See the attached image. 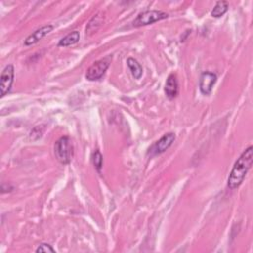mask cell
Instances as JSON below:
<instances>
[{"label": "cell", "mask_w": 253, "mask_h": 253, "mask_svg": "<svg viewBox=\"0 0 253 253\" xmlns=\"http://www.w3.org/2000/svg\"><path fill=\"white\" fill-rule=\"evenodd\" d=\"M253 163V147L248 146L235 161L227 179V187L230 190L238 188L243 182L247 172Z\"/></svg>", "instance_id": "obj_1"}, {"label": "cell", "mask_w": 253, "mask_h": 253, "mask_svg": "<svg viewBox=\"0 0 253 253\" xmlns=\"http://www.w3.org/2000/svg\"><path fill=\"white\" fill-rule=\"evenodd\" d=\"M54 155L61 164H69L73 156V144L68 135L59 137L54 143Z\"/></svg>", "instance_id": "obj_2"}, {"label": "cell", "mask_w": 253, "mask_h": 253, "mask_svg": "<svg viewBox=\"0 0 253 253\" xmlns=\"http://www.w3.org/2000/svg\"><path fill=\"white\" fill-rule=\"evenodd\" d=\"M168 18V14L163 11L158 10H147L137 15V17L133 20L132 26L135 28L146 26L149 24H153L157 21Z\"/></svg>", "instance_id": "obj_3"}, {"label": "cell", "mask_w": 253, "mask_h": 253, "mask_svg": "<svg viewBox=\"0 0 253 253\" xmlns=\"http://www.w3.org/2000/svg\"><path fill=\"white\" fill-rule=\"evenodd\" d=\"M111 59H112V57L108 56V57H105V58H102L100 60L95 61L87 69L86 74H85L86 79L89 80V81H95V80L100 79L105 74L107 69L109 68L110 63H111Z\"/></svg>", "instance_id": "obj_4"}, {"label": "cell", "mask_w": 253, "mask_h": 253, "mask_svg": "<svg viewBox=\"0 0 253 253\" xmlns=\"http://www.w3.org/2000/svg\"><path fill=\"white\" fill-rule=\"evenodd\" d=\"M176 138L175 133L173 132H167L163 136H161L158 140H156L147 150V155L152 157L159 155L163 152H165L174 142Z\"/></svg>", "instance_id": "obj_5"}, {"label": "cell", "mask_w": 253, "mask_h": 253, "mask_svg": "<svg viewBox=\"0 0 253 253\" xmlns=\"http://www.w3.org/2000/svg\"><path fill=\"white\" fill-rule=\"evenodd\" d=\"M14 66L12 64H8L2 71L0 76V90H1V98L7 95L14 82Z\"/></svg>", "instance_id": "obj_6"}, {"label": "cell", "mask_w": 253, "mask_h": 253, "mask_svg": "<svg viewBox=\"0 0 253 253\" xmlns=\"http://www.w3.org/2000/svg\"><path fill=\"white\" fill-rule=\"evenodd\" d=\"M217 80V75L211 71H204L199 80V88L202 94L210 95Z\"/></svg>", "instance_id": "obj_7"}, {"label": "cell", "mask_w": 253, "mask_h": 253, "mask_svg": "<svg viewBox=\"0 0 253 253\" xmlns=\"http://www.w3.org/2000/svg\"><path fill=\"white\" fill-rule=\"evenodd\" d=\"M53 30V25H50V24H47V25H44L39 29H37L36 31H34L31 35H29L25 41H24V44L26 46H29V45H32V44H35L37 43L38 42H40L42 39H43L47 34H49L51 31Z\"/></svg>", "instance_id": "obj_8"}, {"label": "cell", "mask_w": 253, "mask_h": 253, "mask_svg": "<svg viewBox=\"0 0 253 253\" xmlns=\"http://www.w3.org/2000/svg\"><path fill=\"white\" fill-rule=\"evenodd\" d=\"M164 91H165L166 97L169 100H173L178 95V91H179L178 80H177V77L174 73H171V74L168 75V77L166 79V82H165Z\"/></svg>", "instance_id": "obj_9"}, {"label": "cell", "mask_w": 253, "mask_h": 253, "mask_svg": "<svg viewBox=\"0 0 253 253\" xmlns=\"http://www.w3.org/2000/svg\"><path fill=\"white\" fill-rule=\"evenodd\" d=\"M80 39V34L78 31H72L70 33H68L65 37H63L57 43L58 46H63V47H66V46H69V45H72V44H75L78 42Z\"/></svg>", "instance_id": "obj_10"}, {"label": "cell", "mask_w": 253, "mask_h": 253, "mask_svg": "<svg viewBox=\"0 0 253 253\" xmlns=\"http://www.w3.org/2000/svg\"><path fill=\"white\" fill-rule=\"evenodd\" d=\"M126 64H127L129 70L131 71L132 76L135 79H139L142 76V73H143L142 66L140 65V63L135 58L128 57L127 60H126Z\"/></svg>", "instance_id": "obj_11"}, {"label": "cell", "mask_w": 253, "mask_h": 253, "mask_svg": "<svg viewBox=\"0 0 253 253\" xmlns=\"http://www.w3.org/2000/svg\"><path fill=\"white\" fill-rule=\"evenodd\" d=\"M228 10V3L226 1H218L211 12V15L214 18H219L223 16Z\"/></svg>", "instance_id": "obj_12"}, {"label": "cell", "mask_w": 253, "mask_h": 253, "mask_svg": "<svg viewBox=\"0 0 253 253\" xmlns=\"http://www.w3.org/2000/svg\"><path fill=\"white\" fill-rule=\"evenodd\" d=\"M92 163L95 167V169L101 173V169L103 166V156L99 150H95L92 154Z\"/></svg>", "instance_id": "obj_13"}, {"label": "cell", "mask_w": 253, "mask_h": 253, "mask_svg": "<svg viewBox=\"0 0 253 253\" xmlns=\"http://www.w3.org/2000/svg\"><path fill=\"white\" fill-rule=\"evenodd\" d=\"M36 252L40 253V252H52L54 253L55 250L52 248L51 245H49L48 243H41L38 245V247L36 248Z\"/></svg>", "instance_id": "obj_14"}]
</instances>
